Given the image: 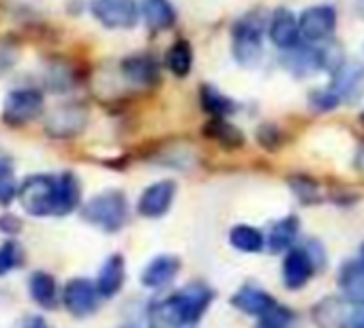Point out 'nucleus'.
Segmentation results:
<instances>
[{
	"label": "nucleus",
	"instance_id": "1",
	"mask_svg": "<svg viewBox=\"0 0 364 328\" xmlns=\"http://www.w3.org/2000/svg\"><path fill=\"white\" fill-rule=\"evenodd\" d=\"M18 198L22 208L31 217H58V176L35 174L28 176L20 189Z\"/></svg>",
	"mask_w": 364,
	"mask_h": 328
},
{
	"label": "nucleus",
	"instance_id": "2",
	"mask_svg": "<svg viewBox=\"0 0 364 328\" xmlns=\"http://www.w3.org/2000/svg\"><path fill=\"white\" fill-rule=\"evenodd\" d=\"M264 22L257 14H247L234 24L232 31V54L238 65L251 69L262 63L264 54Z\"/></svg>",
	"mask_w": 364,
	"mask_h": 328
},
{
	"label": "nucleus",
	"instance_id": "3",
	"mask_svg": "<svg viewBox=\"0 0 364 328\" xmlns=\"http://www.w3.org/2000/svg\"><path fill=\"white\" fill-rule=\"evenodd\" d=\"M82 217L103 230V232H118L129 217V204L122 191H105L97 198H92L84 208H82Z\"/></svg>",
	"mask_w": 364,
	"mask_h": 328
},
{
	"label": "nucleus",
	"instance_id": "4",
	"mask_svg": "<svg viewBox=\"0 0 364 328\" xmlns=\"http://www.w3.org/2000/svg\"><path fill=\"white\" fill-rule=\"evenodd\" d=\"M213 296L215 294H213V290L208 285H204V283H191L187 287H182L180 292H176L165 305H161V309L167 311V315L173 322L193 324L210 307Z\"/></svg>",
	"mask_w": 364,
	"mask_h": 328
},
{
	"label": "nucleus",
	"instance_id": "5",
	"mask_svg": "<svg viewBox=\"0 0 364 328\" xmlns=\"http://www.w3.org/2000/svg\"><path fill=\"white\" fill-rule=\"evenodd\" d=\"M43 95L35 88H16L7 95L3 105V120L9 127H24L43 114Z\"/></svg>",
	"mask_w": 364,
	"mask_h": 328
},
{
	"label": "nucleus",
	"instance_id": "6",
	"mask_svg": "<svg viewBox=\"0 0 364 328\" xmlns=\"http://www.w3.org/2000/svg\"><path fill=\"white\" fill-rule=\"evenodd\" d=\"M88 122V112L80 103H65L52 110L46 118V133L58 139L75 137L84 131Z\"/></svg>",
	"mask_w": 364,
	"mask_h": 328
},
{
	"label": "nucleus",
	"instance_id": "7",
	"mask_svg": "<svg viewBox=\"0 0 364 328\" xmlns=\"http://www.w3.org/2000/svg\"><path fill=\"white\" fill-rule=\"evenodd\" d=\"M90 11L105 28H133L139 18L135 0H92Z\"/></svg>",
	"mask_w": 364,
	"mask_h": 328
},
{
	"label": "nucleus",
	"instance_id": "8",
	"mask_svg": "<svg viewBox=\"0 0 364 328\" xmlns=\"http://www.w3.org/2000/svg\"><path fill=\"white\" fill-rule=\"evenodd\" d=\"M99 298H103L97 290V283L88 281V279H71L65 287H63V305L65 309L75 315V317H88L99 309Z\"/></svg>",
	"mask_w": 364,
	"mask_h": 328
},
{
	"label": "nucleus",
	"instance_id": "9",
	"mask_svg": "<svg viewBox=\"0 0 364 328\" xmlns=\"http://www.w3.org/2000/svg\"><path fill=\"white\" fill-rule=\"evenodd\" d=\"M330 88L336 92L341 103L353 105L364 95V65L362 63H343L332 71Z\"/></svg>",
	"mask_w": 364,
	"mask_h": 328
},
{
	"label": "nucleus",
	"instance_id": "10",
	"mask_svg": "<svg viewBox=\"0 0 364 328\" xmlns=\"http://www.w3.org/2000/svg\"><path fill=\"white\" fill-rule=\"evenodd\" d=\"M298 22H300V35L306 41H328L336 31V11L330 5H317L304 9Z\"/></svg>",
	"mask_w": 364,
	"mask_h": 328
},
{
	"label": "nucleus",
	"instance_id": "11",
	"mask_svg": "<svg viewBox=\"0 0 364 328\" xmlns=\"http://www.w3.org/2000/svg\"><path fill=\"white\" fill-rule=\"evenodd\" d=\"M173 196H176V183L159 181V183L150 185L148 189H144V194L137 202V213L148 219H159L169 211Z\"/></svg>",
	"mask_w": 364,
	"mask_h": 328
},
{
	"label": "nucleus",
	"instance_id": "12",
	"mask_svg": "<svg viewBox=\"0 0 364 328\" xmlns=\"http://www.w3.org/2000/svg\"><path fill=\"white\" fill-rule=\"evenodd\" d=\"M268 37L270 41L281 50H291L298 46L300 35V22L289 9H277L268 22Z\"/></svg>",
	"mask_w": 364,
	"mask_h": 328
},
{
	"label": "nucleus",
	"instance_id": "13",
	"mask_svg": "<svg viewBox=\"0 0 364 328\" xmlns=\"http://www.w3.org/2000/svg\"><path fill=\"white\" fill-rule=\"evenodd\" d=\"M315 273V260L309 249H291L283 262V281L289 290H300Z\"/></svg>",
	"mask_w": 364,
	"mask_h": 328
},
{
	"label": "nucleus",
	"instance_id": "14",
	"mask_svg": "<svg viewBox=\"0 0 364 328\" xmlns=\"http://www.w3.org/2000/svg\"><path fill=\"white\" fill-rule=\"evenodd\" d=\"M287 54L283 56V65L289 73H296L298 78L311 75L319 69H326V52L317 48H291L285 50Z\"/></svg>",
	"mask_w": 364,
	"mask_h": 328
},
{
	"label": "nucleus",
	"instance_id": "15",
	"mask_svg": "<svg viewBox=\"0 0 364 328\" xmlns=\"http://www.w3.org/2000/svg\"><path fill=\"white\" fill-rule=\"evenodd\" d=\"M122 75L135 86H152L159 82V65L150 54H133L120 63Z\"/></svg>",
	"mask_w": 364,
	"mask_h": 328
},
{
	"label": "nucleus",
	"instance_id": "16",
	"mask_svg": "<svg viewBox=\"0 0 364 328\" xmlns=\"http://www.w3.org/2000/svg\"><path fill=\"white\" fill-rule=\"evenodd\" d=\"M180 270V258L178 255H159L154 258L141 273V283L146 287L159 290L165 287Z\"/></svg>",
	"mask_w": 364,
	"mask_h": 328
},
{
	"label": "nucleus",
	"instance_id": "17",
	"mask_svg": "<svg viewBox=\"0 0 364 328\" xmlns=\"http://www.w3.org/2000/svg\"><path fill=\"white\" fill-rule=\"evenodd\" d=\"M122 283H124V258L120 253H114L105 260V264L99 270L97 290L103 298H112L120 292Z\"/></svg>",
	"mask_w": 364,
	"mask_h": 328
},
{
	"label": "nucleus",
	"instance_id": "18",
	"mask_svg": "<svg viewBox=\"0 0 364 328\" xmlns=\"http://www.w3.org/2000/svg\"><path fill=\"white\" fill-rule=\"evenodd\" d=\"M338 287L347 302L364 305V264L347 262L338 273Z\"/></svg>",
	"mask_w": 364,
	"mask_h": 328
},
{
	"label": "nucleus",
	"instance_id": "19",
	"mask_svg": "<svg viewBox=\"0 0 364 328\" xmlns=\"http://www.w3.org/2000/svg\"><path fill=\"white\" fill-rule=\"evenodd\" d=\"M28 290H31L33 300H35L41 309L52 311V309L58 307V285H56L54 275H50V273H46V270H35V273L31 275Z\"/></svg>",
	"mask_w": 364,
	"mask_h": 328
},
{
	"label": "nucleus",
	"instance_id": "20",
	"mask_svg": "<svg viewBox=\"0 0 364 328\" xmlns=\"http://www.w3.org/2000/svg\"><path fill=\"white\" fill-rule=\"evenodd\" d=\"M232 302H234L240 311H245V313H249V315H264L268 309H272V307L277 305L268 292H264V290H259V287H255V285H245V287H240V290L234 294Z\"/></svg>",
	"mask_w": 364,
	"mask_h": 328
},
{
	"label": "nucleus",
	"instance_id": "21",
	"mask_svg": "<svg viewBox=\"0 0 364 328\" xmlns=\"http://www.w3.org/2000/svg\"><path fill=\"white\" fill-rule=\"evenodd\" d=\"M139 9L152 31H167L176 22V9L169 0H141Z\"/></svg>",
	"mask_w": 364,
	"mask_h": 328
},
{
	"label": "nucleus",
	"instance_id": "22",
	"mask_svg": "<svg viewBox=\"0 0 364 328\" xmlns=\"http://www.w3.org/2000/svg\"><path fill=\"white\" fill-rule=\"evenodd\" d=\"M200 101H202L204 112H208V114L215 116V118H228V116H232V114L238 110V105H236V101H234L232 97L223 95L221 90H217V88L210 86V84H204V86H202V90H200Z\"/></svg>",
	"mask_w": 364,
	"mask_h": 328
},
{
	"label": "nucleus",
	"instance_id": "23",
	"mask_svg": "<svg viewBox=\"0 0 364 328\" xmlns=\"http://www.w3.org/2000/svg\"><path fill=\"white\" fill-rule=\"evenodd\" d=\"M82 200V185L73 172H63L58 176V217L73 213Z\"/></svg>",
	"mask_w": 364,
	"mask_h": 328
},
{
	"label": "nucleus",
	"instance_id": "24",
	"mask_svg": "<svg viewBox=\"0 0 364 328\" xmlns=\"http://www.w3.org/2000/svg\"><path fill=\"white\" fill-rule=\"evenodd\" d=\"M298 232H300V221L298 217L289 215V217H283L281 221H277L268 234V247L270 251H285L294 245V240L298 238Z\"/></svg>",
	"mask_w": 364,
	"mask_h": 328
},
{
	"label": "nucleus",
	"instance_id": "25",
	"mask_svg": "<svg viewBox=\"0 0 364 328\" xmlns=\"http://www.w3.org/2000/svg\"><path fill=\"white\" fill-rule=\"evenodd\" d=\"M204 133L217 139L223 148H240L245 144V133L225 118H213L210 122H206Z\"/></svg>",
	"mask_w": 364,
	"mask_h": 328
},
{
	"label": "nucleus",
	"instance_id": "26",
	"mask_svg": "<svg viewBox=\"0 0 364 328\" xmlns=\"http://www.w3.org/2000/svg\"><path fill=\"white\" fill-rule=\"evenodd\" d=\"M165 65L176 78H185L189 75L193 67V50L185 39H178L165 54Z\"/></svg>",
	"mask_w": 364,
	"mask_h": 328
},
{
	"label": "nucleus",
	"instance_id": "27",
	"mask_svg": "<svg viewBox=\"0 0 364 328\" xmlns=\"http://www.w3.org/2000/svg\"><path fill=\"white\" fill-rule=\"evenodd\" d=\"M230 243L234 245V249L238 251H245V253H257L264 249V234L253 228V226H236L232 232H230Z\"/></svg>",
	"mask_w": 364,
	"mask_h": 328
},
{
	"label": "nucleus",
	"instance_id": "28",
	"mask_svg": "<svg viewBox=\"0 0 364 328\" xmlns=\"http://www.w3.org/2000/svg\"><path fill=\"white\" fill-rule=\"evenodd\" d=\"M18 183H16V170L9 157L0 154V206H7L18 196Z\"/></svg>",
	"mask_w": 364,
	"mask_h": 328
},
{
	"label": "nucleus",
	"instance_id": "29",
	"mask_svg": "<svg viewBox=\"0 0 364 328\" xmlns=\"http://www.w3.org/2000/svg\"><path fill=\"white\" fill-rule=\"evenodd\" d=\"M26 260V253H24V247L16 240H7L0 245V277L11 273V270H18Z\"/></svg>",
	"mask_w": 364,
	"mask_h": 328
},
{
	"label": "nucleus",
	"instance_id": "30",
	"mask_svg": "<svg viewBox=\"0 0 364 328\" xmlns=\"http://www.w3.org/2000/svg\"><path fill=\"white\" fill-rule=\"evenodd\" d=\"M289 322H291V313L285 307L274 305L264 315H259V326L257 328H287Z\"/></svg>",
	"mask_w": 364,
	"mask_h": 328
},
{
	"label": "nucleus",
	"instance_id": "31",
	"mask_svg": "<svg viewBox=\"0 0 364 328\" xmlns=\"http://www.w3.org/2000/svg\"><path fill=\"white\" fill-rule=\"evenodd\" d=\"M317 307L326 311V319H319V322H317L321 328H341V326H343L345 313H343V309H341V305H338L336 300L326 298V300H323L321 305H317Z\"/></svg>",
	"mask_w": 364,
	"mask_h": 328
},
{
	"label": "nucleus",
	"instance_id": "32",
	"mask_svg": "<svg viewBox=\"0 0 364 328\" xmlns=\"http://www.w3.org/2000/svg\"><path fill=\"white\" fill-rule=\"evenodd\" d=\"M311 105L319 112H332L334 107L341 105V99L336 97V92L328 86V88H321V90H315L311 95Z\"/></svg>",
	"mask_w": 364,
	"mask_h": 328
},
{
	"label": "nucleus",
	"instance_id": "33",
	"mask_svg": "<svg viewBox=\"0 0 364 328\" xmlns=\"http://www.w3.org/2000/svg\"><path fill=\"white\" fill-rule=\"evenodd\" d=\"M0 232L3 234H9V236H16L22 232V219L7 213V215H0Z\"/></svg>",
	"mask_w": 364,
	"mask_h": 328
},
{
	"label": "nucleus",
	"instance_id": "34",
	"mask_svg": "<svg viewBox=\"0 0 364 328\" xmlns=\"http://www.w3.org/2000/svg\"><path fill=\"white\" fill-rule=\"evenodd\" d=\"M257 139H259L264 146H268V148L279 146V131H277V127H272V125H264V127L257 131Z\"/></svg>",
	"mask_w": 364,
	"mask_h": 328
},
{
	"label": "nucleus",
	"instance_id": "35",
	"mask_svg": "<svg viewBox=\"0 0 364 328\" xmlns=\"http://www.w3.org/2000/svg\"><path fill=\"white\" fill-rule=\"evenodd\" d=\"M22 328H50V326L41 315H33V317H26L22 322Z\"/></svg>",
	"mask_w": 364,
	"mask_h": 328
},
{
	"label": "nucleus",
	"instance_id": "36",
	"mask_svg": "<svg viewBox=\"0 0 364 328\" xmlns=\"http://www.w3.org/2000/svg\"><path fill=\"white\" fill-rule=\"evenodd\" d=\"M355 166H358V170H362L364 172V148L358 152V157H355Z\"/></svg>",
	"mask_w": 364,
	"mask_h": 328
},
{
	"label": "nucleus",
	"instance_id": "37",
	"mask_svg": "<svg viewBox=\"0 0 364 328\" xmlns=\"http://www.w3.org/2000/svg\"><path fill=\"white\" fill-rule=\"evenodd\" d=\"M351 328H364V319H358Z\"/></svg>",
	"mask_w": 364,
	"mask_h": 328
},
{
	"label": "nucleus",
	"instance_id": "38",
	"mask_svg": "<svg viewBox=\"0 0 364 328\" xmlns=\"http://www.w3.org/2000/svg\"><path fill=\"white\" fill-rule=\"evenodd\" d=\"M360 122H362V125H364V110H362V112H360Z\"/></svg>",
	"mask_w": 364,
	"mask_h": 328
},
{
	"label": "nucleus",
	"instance_id": "39",
	"mask_svg": "<svg viewBox=\"0 0 364 328\" xmlns=\"http://www.w3.org/2000/svg\"><path fill=\"white\" fill-rule=\"evenodd\" d=\"M362 262H364V243H362Z\"/></svg>",
	"mask_w": 364,
	"mask_h": 328
}]
</instances>
